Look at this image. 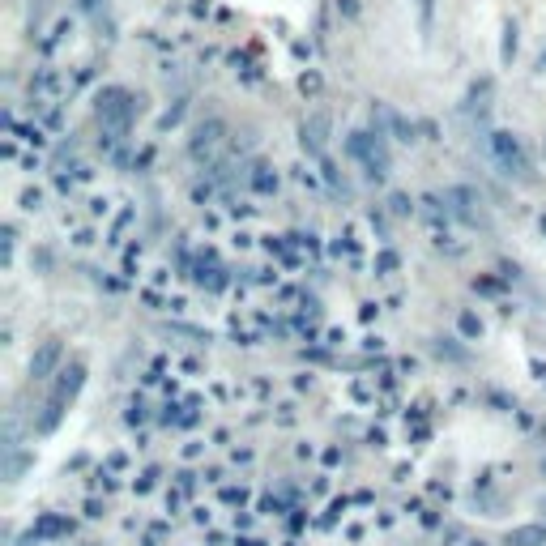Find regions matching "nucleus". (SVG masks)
Here are the masks:
<instances>
[]
</instances>
